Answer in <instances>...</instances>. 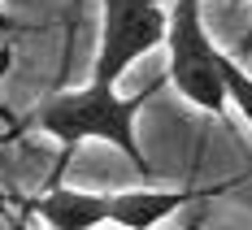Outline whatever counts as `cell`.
Listing matches in <instances>:
<instances>
[{
    "mask_svg": "<svg viewBox=\"0 0 252 230\" xmlns=\"http://www.w3.org/2000/svg\"><path fill=\"white\" fill-rule=\"evenodd\" d=\"M161 83H165V78H157L152 87L135 91V96H118L109 83H87V87H78V91H57V96L35 104V113L26 117V126L44 130V135H52V139L61 144L57 174L65 170V161H70V152H74L78 144L100 139L109 148H118L144 178H152V165L144 161V148H139V126H135V117H139V109L161 91ZM57 174H52V178H57Z\"/></svg>",
    "mask_w": 252,
    "mask_h": 230,
    "instance_id": "1",
    "label": "cell"
},
{
    "mask_svg": "<svg viewBox=\"0 0 252 230\" xmlns=\"http://www.w3.org/2000/svg\"><path fill=\"white\" fill-rule=\"evenodd\" d=\"M248 52H252V26H248V35L239 39V57H248Z\"/></svg>",
    "mask_w": 252,
    "mask_h": 230,
    "instance_id": "7",
    "label": "cell"
},
{
    "mask_svg": "<svg viewBox=\"0 0 252 230\" xmlns=\"http://www.w3.org/2000/svg\"><path fill=\"white\" fill-rule=\"evenodd\" d=\"M204 0H170V26H165V83L200 113H226V83H222V48L209 39L200 18Z\"/></svg>",
    "mask_w": 252,
    "mask_h": 230,
    "instance_id": "2",
    "label": "cell"
},
{
    "mask_svg": "<svg viewBox=\"0 0 252 230\" xmlns=\"http://www.w3.org/2000/svg\"><path fill=\"white\" fill-rule=\"evenodd\" d=\"M222 83H226V100L244 113V122L252 126V74L230 57V52H222Z\"/></svg>",
    "mask_w": 252,
    "mask_h": 230,
    "instance_id": "6",
    "label": "cell"
},
{
    "mask_svg": "<svg viewBox=\"0 0 252 230\" xmlns=\"http://www.w3.org/2000/svg\"><path fill=\"white\" fill-rule=\"evenodd\" d=\"M170 9L165 0H104L100 18V52L92 65V83L118 87V78L148 52L165 48Z\"/></svg>",
    "mask_w": 252,
    "mask_h": 230,
    "instance_id": "3",
    "label": "cell"
},
{
    "mask_svg": "<svg viewBox=\"0 0 252 230\" xmlns=\"http://www.w3.org/2000/svg\"><path fill=\"white\" fill-rule=\"evenodd\" d=\"M31 213L48 230H96L109 222V196L78 191V187H48L31 200Z\"/></svg>",
    "mask_w": 252,
    "mask_h": 230,
    "instance_id": "5",
    "label": "cell"
},
{
    "mask_svg": "<svg viewBox=\"0 0 252 230\" xmlns=\"http://www.w3.org/2000/svg\"><path fill=\"white\" fill-rule=\"evenodd\" d=\"M196 200L191 187H135L109 196V222L118 230H157L165 217Z\"/></svg>",
    "mask_w": 252,
    "mask_h": 230,
    "instance_id": "4",
    "label": "cell"
}]
</instances>
